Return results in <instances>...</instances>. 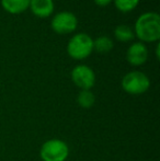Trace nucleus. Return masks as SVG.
I'll list each match as a JSON object with an SVG mask.
<instances>
[{"label":"nucleus","instance_id":"nucleus-3","mask_svg":"<svg viewBox=\"0 0 160 161\" xmlns=\"http://www.w3.org/2000/svg\"><path fill=\"white\" fill-rule=\"evenodd\" d=\"M122 89L128 94L139 96L148 91L150 87V79L143 71H130L122 79Z\"/></svg>","mask_w":160,"mask_h":161},{"label":"nucleus","instance_id":"nucleus-8","mask_svg":"<svg viewBox=\"0 0 160 161\" xmlns=\"http://www.w3.org/2000/svg\"><path fill=\"white\" fill-rule=\"evenodd\" d=\"M32 13L37 18L45 19L51 17L55 10L54 0H30V6Z\"/></svg>","mask_w":160,"mask_h":161},{"label":"nucleus","instance_id":"nucleus-6","mask_svg":"<svg viewBox=\"0 0 160 161\" xmlns=\"http://www.w3.org/2000/svg\"><path fill=\"white\" fill-rule=\"evenodd\" d=\"M71 80L81 90H91L96 85V74L87 65H77L71 70Z\"/></svg>","mask_w":160,"mask_h":161},{"label":"nucleus","instance_id":"nucleus-2","mask_svg":"<svg viewBox=\"0 0 160 161\" xmlns=\"http://www.w3.org/2000/svg\"><path fill=\"white\" fill-rule=\"evenodd\" d=\"M93 52V38L87 33H77L69 40L67 53L75 60L88 58Z\"/></svg>","mask_w":160,"mask_h":161},{"label":"nucleus","instance_id":"nucleus-15","mask_svg":"<svg viewBox=\"0 0 160 161\" xmlns=\"http://www.w3.org/2000/svg\"><path fill=\"white\" fill-rule=\"evenodd\" d=\"M159 49H160V44L158 42H157V45H156V49H155V52H156V57H157V59H159L160 58V53H159Z\"/></svg>","mask_w":160,"mask_h":161},{"label":"nucleus","instance_id":"nucleus-4","mask_svg":"<svg viewBox=\"0 0 160 161\" xmlns=\"http://www.w3.org/2000/svg\"><path fill=\"white\" fill-rule=\"evenodd\" d=\"M40 156L43 161H66L69 156V147L62 139H48L41 147Z\"/></svg>","mask_w":160,"mask_h":161},{"label":"nucleus","instance_id":"nucleus-10","mask_svg":"<svg viewBox=\"0 0 160 161\" xmlns=\"http://www.w3.org/2000/svg\"><path fill=\"white\" fill-rule=\"evenodd\" d=\"M114 36L119 42L122 43H128L132 42L135 38L134 30L127 24H119L114 29Z\"/></svg>","mask_w":160,"mask_h":161},{"label":"nucleus","instance_id":"nucleus-5","mask_svg":"<svg viewBox=\"0 0 160 161\" xmlns=\"http://www.w3.org/2000/svg\"><path fill=\"white\" fill-rule=\"evenodd\" d=\"M77 26L78 19L70 11H62L56 13L51 21L52 30L59 35L75 32Z\"/></svg>","mask_w":160,"mask_h":161},{"label":"nucleus","instance_id":"nucleus-14","mask_svg":"<svg viewBox=\"0 0 160 161\" xmlns=\"http://www.w3.org/2000/svg\"><path fill=\"white\" fill-rule=\"evenodd\" d=\"M94 1V3L97 4V6H99V7H107V6H109L110 3H111L113 0H93Z\"/></svg>","mask_w":160,"mask_h":161},{"label":"nucleus","instance_id":"nucleus-7","mask_svg":"<svg viewBox=\"0 0 160 161\" xmlns=\"http://www.w3.org/2000/svg\"><path fill=\"white\" fill-rule=\"evenodd\" d=\"M148 59V49L141 42H134L126 51V60L132 66H141Z\"/></svg>","mask_w":160,"mask_h":161},{"label":"nucleus","instance_id":"nucleus-9","mask_svg":"<svg viewBox=\"0 0 160 161\" xmlns=\"http://www.w3.org/2000/svg\"><path fill=\"white\" fill-rule=\"evenodd\" d=\"M1 6L4 11L11 14H19L29 9L30 0H1Z\"/></svg>","mask_w":160,"mask_h":161},{"label":"nucleus","instance_id":"nucleus-1","mask_svg":"<svg viewBox=\"0 0 160 161\" xmlns=\"http://www.w3.org/2000/svg\"><path fill=\"white\" fill-rule=\"evenodd\" d=\"M135 36L141 43H154L160 40V15L154 11L144 12L137 18L134 28Z\"/></svg>","mask_w":160,"mask_h":161},{"label":"nucleus","instance_id":"nucleus-13","mask_svg":"<svg viewBox=\"0 0 160 161\" xmlns=\"http://www.w3.org/2000/svg\"><path fill=\"white\" fill-rule=\"evenodd\" d=\"M116 9L123 13H127L133 11L138 6L141 0H113Z\"/></svg>","mask_w":160,"mask_h":161},{"label":"nucleus","instance_id":"nucleus-11","mask_svg":"<svg viewBox=\"0 0 160 161\" xmlns=\"http://www.w3.org/2000/svg\"><path fill=\"white\" fill-rule=\"evenodd\" d=\"M114 42L109 36H99L93 40V51L100 54H108L113 49Z\"/></svg>","mask_w":160,"mask_h":161},{"label":"nucleus","instance_id":"nucleus-12","mask_svg":"<svg viewBox=\"0 0 160 161\" xmlns=\"http://www.w3.org/2000/svg\"><path fill=\"white\" fill-rule=\"evenodd\" d=\"M77 103L82 108H91L96 103V96L91 90H81L77 96Z\"/></svg>","mask_w":160,"mask_h":161}]
</instances>
